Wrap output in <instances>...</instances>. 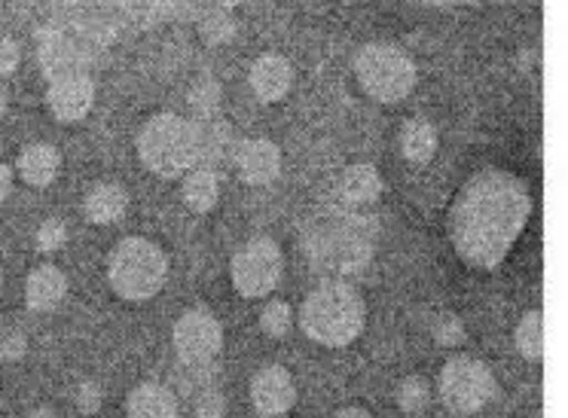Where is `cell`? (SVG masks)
Masks as SVG:
<instances>
[{"label":"cell","instance_id":"ffe728a7","mask_svg":"<svg viewBox=\"0 0 568 418\" xmlns=\"http://www.w3.org/2000/svg\"><path fill=\"white\" fill-rule=\"evenodd\" d=\"M400 150L409 162H432L437 153V129L428 120H407L400 132Z\"/></svg>","mask_w":568,"mask_h":418},{"label":"cell","instance_id":"5b68a950","mask_svg":"<svg viewBox=\"0 0 568 418\" xmlns=\"http://www.w3.org/2000/svg\"><path fill=\"white\" fill-rule=\"evenodd\" d=\"M376 242V221L361 217V214H334L327 221L315 223V238L310 242V251L315 259H322L331 272L361 269L373 254Z\"/></svg>","mask_w":568,"mask_h":418},{"label":"cell","instance_id":"1f68e13d","mask_svg":"<svg viewBox=\"0 0 568 418\" xmlns=\"http://www.w3.org/2000/svg\"><path fill=\"white\" fill-rule=\"evenodd\" d=\"M336 418H373L367 409H361V406H348L343 412H336Z\"/></svg>","mask_w":568,"mask_h":418},{"label":"cell","instance_id":"e0dca14e","mask_svg":"<svg viewBox=\"0 0 568 418\" xmlns=\"http://www.w3.org/2000/svg\"><path fill=\"white\" fill-rule=\"evenodd\" d=\"M339 196L348 205H373L383 196V177L373 165H348L339 177Z\"/></svg>","mask_w":568,"mask_h":418},{"label":"cell","instance_id":"ba28073f","mask_svg":"<svg viewBox=\"0 0 568 418\" xmlns=\"http://www.w3.org/2000/svg\"><path fill=\"white\" fill-rule=\"evenodd\" d=\"M495 397V376L477 357H449L440 369V400L453 412H480Z\"/></svg>","mask_w":568,"mask_h":418},{"label":"cell","instance_id":"d6a6232c","mask_svg":"<svg viewBox=\"0 0 568 418\" xmlns=\"http://www.w3.org/2000/svg\"><path fill=\"white\" fill-rule=\"evenodd\" d=\"M3 113H7V89L0 86V120H3Z\"/></svg>","mask_w":568,"mask_h":418},{"label":"cell","instance_id":"d6986e66","mask_svg":"<svg viewBox=\"0 0 568 418\" xmlns=\"http://www.w3.org/2000/svg\"><path fill=\"white\" fill-rule=\"evenodd\" d=\"M221 198V181L211 169H193L184 174V202L196 214H209Z\"/></svg>","mask_w":568,"mask_h":418},{"label":"cell","instance_id":"f1b7e54d","mask_svg":"<svg viewBox=\"0 0 568 418\" xmlns=\"http://www.w3.org/2000/svg\"><path fill=\"white\" fill-rule=\"evenodd\" d=\"M77 406L83 409V412H95L101 406V388L95 381H83L80 385V391H77Z\"/></svg>","mask_w":568,"mask_h":418},{"label":"cell","instance_id":"d4e9b609","mask_svg":"<svg viewBox=\"0 0 568 418\" xmlns=\"http://www.w3.org/2000/svg\"><path fill=\"white\" fill-rule=\"evenodd\" d=\"M64 242H68V226H64V221L50 217V221L40 223V230H38L40 251H59V247H64Z\"/></svg>","mask_w":568,"mask_h":418},{"label":"cell","instance_id":"603a6c76","mask_svg":"<svg viewBox=\"0 0 568 418\" xmlns=\"http://www.w3.org/2000/svg\"><path fill=\"white\" fill-rule=\"evenodd\" d=\"M397 404L404 412L409 416H419L428 409L432 404V388H428V381L422 379V376H409V379L400 381V388H397Z\"/></svg>","mask_w":568,"mask_h":418},{"label":"cell","instance_id":"7c38bea8","mask_svg":"<svg viewBox=\"0 0 568 418\" xmlns=\"http://www.w3.org/2000/svg\"><path fill=\"white\" fill-rule=\"evenodd\" d=\"M235 169L247 186H266L282 174V150L266 137H251L235 147Z\"/></svg>","mask_w":568,"mask_h":418},{"label":"cell","instance_id":"2e32d148","mask_svg":"<svg viewBox=\"0 0 568 418\" xmlns=\"http://www.w3.org/2000/svg\"><path fill=\"white\" fill-rule=\"evenodd\" d=\"M125 416L129 418H178V400L172 388L148 381L138 385L135 391L125 400Z\"/></svg>","mask_w":568,"mask_h":418},{"label":"cell","instance_id":"5bb4252c","mask_svg":"<svg viewBox=\"0 0 568 418\" xmlns=\"http://www.w3.org/2000/svg\"><path fill=\"white\" fill-rule=\"evenodd\" d=\"M68 294V278L59 266H38L26 282V303L31 312H50Z\"/></svg>","mask_w":568,"mask_h":418},{"label":"cell","instance_id":"7402d4cb","mask_svg":"<svg viewBox=\"0 0 568 418\" xmlns=\"http://www.w3.org/2000/svg\"><path fill=\"white\" fill-rule=\"evenodd\" d=\"M199 31L211 43H221V40L233 38L235 22L230 7H202V13H199Z\"/></svg>","mask_w":568,"mask_h":418},{"label":"cell","instance_id":"484cf974","mask_svg":"<svg viewBox=\"0 0 568 418\" xmlns=\"http://www.w3.org/2000/svg\"><path fill=\"white\" fill-rule=\"evenodd\" d=\"M226 416V400H223L217 391H209L199 397L196 409H193V418H223Z\"/></svg>","mask_w":568,"mask_h":418},{"label":"cell","instance_id":"83f0119b","mask_svg":"<svg viewBox=\"0 0 568 418\" xmlns=\"http://www.w3.org/2000/svg\"><path fill=\"white\" fill-rule=\"evenodd\" d=\"M434 336H437V343L444 345H456L465 330H462V324H458L456 315H444V318H437V327H434Z\"/></svg>","mask_w":568,"mask_h":418},{"label":"cell","instance_id":"f546056e","mask_svg":"<svg viewBox=\"0 0 568 418\" xmlns=\"http://www.w3.org/2000/svg\"><path fill=\"white\" fill-rule=\"evenodd\" d=\"M26 355V336L22 333H7L3 339H0V357L3 360H16V357Z\"/></svg>","mask_w":568,"mask_h":418},{"label":"cell","instance_id":"e575fe53","mask_svg":"<svg viewBox=\"0 0 568 418\" xmlns=\"http://www.w3.org/2000/svg\"><path fill=\"white\" fill-rule=\"evenodd\" d=\"M0 290H3V275H0Z\"/></svg>","mask_w":568,"mask_h":418},{"label":"cell","instance_id":"ac0fdd59","mask_svg":"<svg viewBox=\"0 0 568 418\" xmlns=\"http://www.w3.org/2000/svg\"><path fill=\"white\" fill-rule=\"evenodd\" d=\"M83 208H87L89 221L108 226V223H116L120 217H123L125 208H129V196H125L123 186L99 184V186H92V190L87 193Z\"/></svg>","mask_w":568,"mask_h":418},{"label":"cell","instance_id":"4316f807","mask_svg":"<svg viewBox=\"0 0 568 418\" xmlns=\"http://www.w3.org/2000/svg\"><path fill=\"white\" fill-rule=\"evenodd\" d=\"M22 62V50L13 38H0V77L13 74Z\"/></svg>","mask_w":568,"mask_h":418},{"label":"cell","instance_id":"8fae6325","mask_svg":"<svg viewBox=\"0 0 568 418\" xmlns=\"http://www.w3.org/2000/svg\"><path fill=\"white\" fill-rule=\"evenodd\" d=\"M47 104H50L55 120L80 123L95 104V80L89 74H68L59 77V80H50Z\"/></svg>","mask_w":568,"mask_h":418},{"label":"cell","instance_id":"4dcf8cb0","mask_svg":"<svg viewBox=\"0 0 568 418\" xmlns=\"http://www.w3.org/2000/svg\"><path fill=\"white\" fill-rule=\"evenodd\" d=\"M10 190H13V172L0 162V205L10 198Z\"/></svg>","mask_w":568,"mask_h":418},{"label":"cell","instance_id":"7a4b0ae2","mask_svg":"<svg viewBox=\"0 0 568 418\" xmlns=\"http://www.w3.org/2000/svg\"><path fill=\"white\" fill-rule=\"evenodd\" d=\"M367 324V306L358 287H352L343 278L322 282L303 299L300 308V327L312 343L327 348L352 345Z\"/></svg>","mask_w":568,"mask_h":418},{"label":"cell","instance_id":"4fadbf2b","mask_svg":"<svg viewBox=\"0 0 568 418\" xmlns=\"http://www.w3.org/2000/svg\"><path fill=\"white\" fill-rule=\"evenodd\" d=\"M247 83H251L260 101H282L294 86V64L278 52H266L251 64Z\"/></svg>","mask_w":568,"mask_h":418},{"label":"cell","instance_id":"30bf717a","mask_svg":"<svg viewBox=\"0 0 568 418\" xmlns=\"http://www.w3.org/2000/svg\"><path fill=\"white\" fill-rule=\"evenodd\" d=\"M251 404L263 418L284 416L287 409H294V404H297L294 376L278 364L257 369V376L251 379Z\"/></svg>","mask_w":568,"mask_h":418},{"label":"cell","instance_id":"52a82bcc","mask_svg":"<svg viewBox=\"0 0 568 418\" xmlns=\"http://www.w3.org/2000/svg\"><path fill=\"white\" fill-rule=\"evenodd\" d=\"M284 257L282 247L275 245L266 235H254L245 245L235 251L233 263H230V278L233 287L245 299H263L270 296L278 282H282Z\"/></svg>","mask_w":568,"mask_h":418},{"label":"cell","instance_id":"44dd1931","mask_svg":"<svg viewBox=\"0 0 568 418\" xmlns=\"http://www.w3.org/2000/svg\"><path fill=\"white\" fill-rule=\"evenodd\" d=\"M514 343H517L519 355L529 360H541L544 357V315L541 312H526L523 320L514 330Z\"/></svg>","mask_w":568,"mask_h":418},{"label":"cell","instance_id":"9c48e42d","mask_svg":"<svg viewBox=\"0 0 568 418\" xmlns=\"http://www.w3.org/2000/svg\"><path fill=\"white\" fill-rule=\"evenodd\" d=\"M172 345L186 367H205L223 348V327L205 308H190L174 320Z\"/></svg>","mask_w":568,"mask_h":418},{"label":"cell","instance_id":"3957f363","mask_svg":"<svg viewBox=\"0 0 568 418\" xmlns=\"http://www.w3.org/2000/svg\"><path fill=\"white\" fill-rule=\"evenodd\" d=\"M138 156L160 177L193 172L199 160V125L178 113H156L138 132Z\"/></svg>","mask_w":568,"mask_h":418},{"label":"cell","instance_id":"8992f818","mask_svg":"<svg viewBox=\"0 0 568 418\" xmlns=\"http://www.w3.org/2000/svg\"><path fill=\"white\" fill-rule=\"evenodd\" d=\"M355 77L373 101L397 104L416 86V62L392 43H367L355 55Z\"/></svg>","mask_w":568,"mask_h":418},{"label":"cell","instance_id":"cb8c5ba5","mask_svg":"<svg viewBox=\"0 0 568 418\" xmlns=\"http://www.w3.org/2000/svg\"><path fill=\"white\" fill-rule=\"evenodd\" d=\"M291 320H294V315H291V306L284 299H270L260 312V327L270 336H284L291 330Z\"/></svg>","mask_w":568,"mask_h":418},{"label":"cell","instance_id":"6da1fadb","mask_svg":"<svg viewBox=\"0 0 568 418\" xmlns=\"http://www.w3.org/2000/svg\"><path fill=\"white\" fill-rule=\"evenodd\" d=\"M531 217L529 186L505 169L470 174L449 208V238L474 269L501 266Z\"/></svg>","mask_w":568,"mask_h":418},{"label":"cell","instance_id":"836d02e7","mask_svg":"<svg viewBox=\"0 0 568 418\" xmlns=\"http://www.w3.org/2000/svg\"><path fill=\"white\" fill-rule=\"evenodd\" d=\"M34 418H55V416H52L50 409H38V412H34Z\"/></svg>","mask_w":568,"mask_h":418},{"label":"cell","instance_id":"9a60e30c","mask_svg":"<svg viewBox=\"0 0 568 418\" xmlns=\"http://www.w3.org/2000/svg\"><path fill=\"white\" fill-rule=\"evenodd\" d=\"M59 169H62V156L52 144H28L22 153H19V162H16V172L26 181L28 186H50L55 177H59Z\"/></svg>","mask_w":568,"mask_h":418},{"label":"cell","instance_id":"277c9868","mask_svg":"<svg viewBox=\"0 0 568 418\" xmlns=\"http://www.w3.org/2000/svg\"><path fill=\"white\" fill-rule=\"evenodd\" d=\"M108 278L116 296H123L129 303H148L165 287L169 257L156 242L132 235V238H123L111 254Z\"/></svg>","mask_w":568,"mask_h":418}]
</instances>
